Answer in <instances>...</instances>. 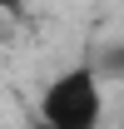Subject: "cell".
<instances>
[{"label":"cell","instance_id":"obj_2","mask_svg":"<svg viewBox=\"0 0 124 129\" xmlns=\"http://www.w3.org/2000/svg\"><path fill=\"white\" fill-rule=\"evenodd\" d=\"M15 10H25V0H0V15H15Z\"/></svg>","mask_w":124,"mask_h":129},{"label":"cell","instance_id":"obj_3","mask_svg":"<svg viewBox=\"0 0 124 129\" xmlns=\"http://www.w3.org/2000/svg\"><path fill=\"white\" fill-rule=\"evenodd\" d=\"M30 129H45V124H40V119H30Z\"/></svg>","mask_w":124,"mask_h":129},{"label":"cell","instance_id":"obj_1","mask_svg":"<svg viewBox=\"0 0 124 129\" xmlns=\"http://www.w3.org/2000/svg\"><path fill=\"white\" fill-rule=\"evenodd\" d=\"M35 119L45 129H99L104 124V75L94 60H79L45 80Z\"/></svg>","mask_w":124,"mask_h":129}]
</instances>
